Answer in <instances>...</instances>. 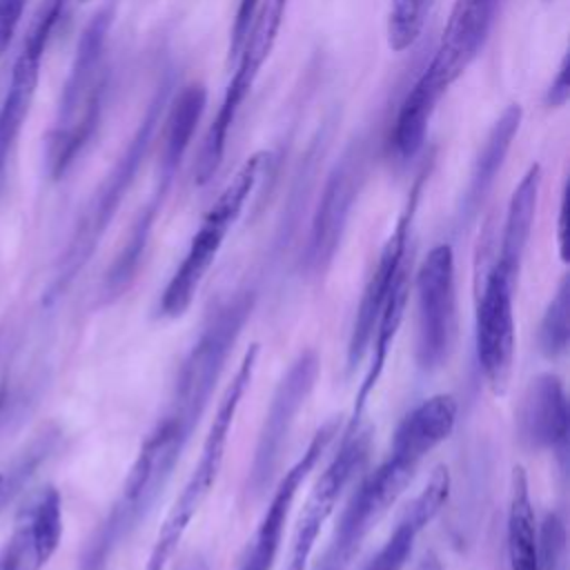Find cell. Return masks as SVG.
<instances>
[{
	"instance_id": "obj_1",
	"label": "cell",
	"mask_w": 570,
	"mask_h": 570,
	"mask_svg": "<svg viewBox=\"0 0 570 570\" xmlns=\"http://www.w3.org/2000/svg\"><path fill=\"white\" fill-rule=\"evenodd\" d=\"M256 292H232L205 316L198 336L183 356L165 410L140 443L136 459L80 557V570H105L118 548L147 519L198 428L225 363L249 321Z\"/></svg>"
},
{
	"instance_id": "obj_2",
	"label": "cell",
	"mask_w": 570,
	"mask_h": 570,
	"mask_svg": "<svg viewBox=\"0 0 570 570\" xmlns=\"http://www.w3.org/2000/svg\"><path fill=\"white\" fill-rule=\"evenodd\" d=\"M456 414L459 405L452 394H434L399 421L385 459L361 481L345 503L330 543L312 570L350 568L363 541L403 494L421 461L452 434Z\"/></svg>"
},
{
	"instance_id": "obj_3",
	"label": "cell",
	"mask_w": 570,
	"mask_h": 570,
	"mask_svg": "<svg viewBox=\"0 0 570 570\" xmlns=\"http://www.w3.org/2000/svg\"><path fill=\"white\" fill-rule=\"evenodd\" d=\"M114 0L102 4L82 29L76 45L73 62L62 85L56 120L47 138V165L53 180L67 174L100 122L107 85L105 51L114 22Z\"/></svg>"
},
{
	"instance_id": "obj_4",
	"label": "cell",
	"mask_w": 570,
	"mask_h": 570,
	"mask_svg": "<svg viewBox=\"0 0 570 570\" xmlns=\"http://www.w3.org/2000/svg\"><path fill=\"white\" fill-rule=\"evenodd\" d=\"M169 89H171L169 82H163L158 87L151 102L147 105L142 120L138 122V129L134 131L131 140L127 142L125 151L120 154V158L116 160L111 171L105 176V180L98 185L91 200L82 209L65 252L60 254V258L56 263V269H53L51 281L45 292V303L58 301L69 289V285L76 281V276L85 269V265L89 263L94 252L98 249L107 227L111 225L116 212L120 209V205H122L129 187L134 185L136 174L149 151L156 127L160 125V111L169 98Z\"/></svg>"
},
{
	"instance_id": "obj_5",
	"label": "cell",
	"mask_w": 570,
	"mask_h": 570,
	"mask_svg": "<svg viewBox=\"0 0 570 570\" xmlns=\"http://www.w3.org/2000/svg\"><path fill=\"white\" fill-rule=\"evenodd\" d=\"M258 354H261V345L252 343L245 350L232 381L223 390V396L216 405V412H214V419L209 423L207 436L203 441L198 461H196L194 470L189 472L183 490L178 492L174 505L169 508L167 517L163 519L142 570H165L169 566V561H171L174 552L178 550L191 519L198 514L200 505L205 503L212 488L216 485V479H218L223 461H225L229 432H232L234 419L238 414L240 401H243L247 387L252 385L256 363H258Z\"/></svg>"
},
{
	"instance_id": "obj_6",
	"label": "cell",
	"mask_w": 570,
	"mask_h": 570,
	"mask_svg": "<svg viewBox=\"0 0 570 570\" xmlns=\"http://www.w3.org/2000/svg\"><path fill=\"white\" fill-rule=\"evenodd\" d=\"M267 158L269 154L265 151L249 156L218 194V198L212 203V207L205 212L196 234L187 245L185 256L180 258L178 267L160 292L156 307L160 318H178L187 312L196 292L200 289V283L214 265L232 225L238 220L249 194L254 191Z\"/></svg>"
},
{
	"instance_id": "obj_7",
	"label": "cell",
	"mask_w": 570,
	"mask_h": 570,
	"mask_svg": "<svg viewBox=\"0 0 570 570\" xmlns=\"http://www.w3.org/2000/svg\"><path fill=\"white\" fill-rule=\"evenodd\" d=\"M289 0H263L256 18L252 22V29L238 51V65L236 71L225 89V96L220 100V107L203 138V145L198 149V158L194 165V180L196 185H205L212 180V176L218 171L225 145H227V134L236 120V114L247 98L263 62L269 58L274 42L278 38V29L283 24V16L287 9Z\"/></svg>"
},
{
	"instance_id": "obj_8",
	"label": "cell",
	"mask_w": 570,
	"mask_h": 570,
	"mask_svg": "<svg viewBox=\"0 0 570 570\" xmlns=\"http://www.w3.org/2000/svg\"><path fill=\"white\" fill-rule=\"evenodd\" d=\"M414 361L421 372H434L448 363L456 336L454 252L450 243H439L428 252L414 276Z\"/></svg>"
},
{
	"instance_id": "obj_9",
	"label": "cell",
	"mask_w": 570,
	"mask_h": 570,
	"mask_svg": "<svg viewBox=\"0 0 570 570\" xmlns=\"http://www.w3.org/2000/svg\"><path fill=\"white\" fill-rule=\"evenodd\" d=\"M367 165L370 151L365 140H354L327 174L303 249V269L307 276L318 278L334 263L354 203L363 189Z\"/></svg>"
},
{
	"instance_id": "obj_10",
	"label": "cell",
	"mask_w": 570,
	"mask_h": 570,
	"mask_svg": "<svg viewBox=\"0 0 570 570\" xmlns=\"http://www.w3.org/2000/svg\"><path fill=\"white\" fill-rule=\"evenodd\" d=\"M321 370V358L316 350L301 352L287 367V372L276 383L269 407L265 412L263 425L258 430L254 459L245 481V497L256 499L269 485L274 472L278 470L283 448L296 423L298 412L307 403Z\"/></svg>"
},
{
	"instance_id": "obj_11",
	"label": "cell",
	"mask_w": 570,
	"mask_h": 570,
	"mask_svg": "<svg viewBox=\"0 0 570 570\" xmlns=\"http://www.w3.org/2000/svg\"><path fill=\"white\" fill-rule=\"evenodd\" d=\"M372 432L370 428H345L343 441L332 461L325 465V470L314 481L303 510L298 514V521L294 525L289 550L283 570H307L309 557L314 552L316 539L336 510L338 499L343 497L350 481L356 476V472L363 468L370 454Z\"/></svg>"
},
{
	"instance_id": "obj_12",
	"label": "cell",
	"mask_w": 570,
	"mask_h": 570,
	"mask_svg": "<svg viewBox=\"0 0 570 570\" xmlns=\"http://www.w3.org/2000/svg\"><path fill=\"white\" fill-rule=\"evenodd\" d=\"M514 285L497 265L485 274L474 314V354L494 394H505L514 363Z\"/></svg>"
},
{
	"instance_id": "obj_13",
	"label": "cell",
	"mask_w": 570,
	"mask_h": 570,
	"mask_svg": "<svg viewBox=\"0 0 570 570\" xmlns=\"http://www.w3.org/2000/svg\"><path fill=\"white\" fill-rule=\"evenodd\" d=\"M338 430H341V421L336 416L325 421L312 434V439L305 445V450L301 452V456L283 472L254 534L247 541V548L240 557L238 570H272L274 568L294 499H296L303 481L309 476V472L316 468V463L327 452L332 441L338 436Z\"/></svg>"
},
{
	"instance_id": "obj_14",
	"label": "cell",
	"mask_w": 570,
	"mask_h": 570,
	"mask_svg": "<svg viewBox=\"0 0 570 570\" xmlns=\"http://www.w3.org/2000/svg\"><path fill=\"white\" fill-rule=\"evenodd\" d=\"M421 183L423 176L416 180L407 207L403 209V214L399 216L392 234L387 236L385 245L379 252V258L363 285L356 312H354V321H352V330H350V341H347V372H354L356 365L367 356V347L372 341V332L374 325L396 285V281L401 278V274L410 267L407 261V240H410V227H412V218H414V209H416V200H419V191H421Z\"/></svg>"
},
{
	"instance_id": "obj_15",
	"label": "cell",
	"mask_w": 570,
	"mask_h": 570,
	"mask_svg": "<svg viewBox=\"0 0 570 570\" xmlns=\"http://www.w3.org/2000/svg\"><path fill=\"white\" fill-rule=\"evenodd\" d=\"M65 0H45L24 36V42L13 60L11 78L0 105V183L22 125L29 116L36 87L40 80V67L49 38L60 20Z\"/></svg>"
},
{
	"instance_id": "obj_16",
	"label": "cell",
	"mask_w": 570,
	"mask_h": 570,
	"mask_svg": "<svg viewBox=\"0 0 570 570\" xmlns=\"http://www.w3.org/2000/svg\"><path fill=\"white\" fill-rule=\"evenodd\" d=\"M568 396L563 381L541 372L528 381L517 405V436L530 450H550L559 456L568 450Z\"/></svg>"
},
{
	"instance_id": "obj_17",
	"label": "cell",
	"mask_w": 570,
	"mask_h": 570,
	"mask_svg": "<svg viewBox=\"0 0 570 570\" xmlns=\"http://www.w3.org/2000/svg\"><path fill=\"white\" fill-rule=\"evenodd\" d=\"M450 497V472L445 465H436L419 494L399 517L394 530L385 543L370 557L361 570H403L419 534L439 514Z\"/></svg>"
},
{
	"instance_id": "obj_18",
	"label": "cell",
	"mask_w": 570,
	"mask_h": 570,
	"mask_svg": "<svg viewBox=\"0 0 570 570\" xmlns=\"http://www.w3.org/2000/svg\"><path fill=\"white\" fill-rule=\"evenodd\" d=\"M62 539V499L53 485L40 488L22 508L7 541L22 570H40L56 554Z\"/></svg>"
},
{
	"instance_id": "obj_19",
	"label": "cell",
	"mask_w": 570,
	"mask_h": 570,
	"mask_svg": "<svg viewBox=\"0 0 570 570\" xmlns=\"http://www.w3.org/2000/svg\"><path fill=\"white\" fill-rule=\"evenodd\" d=\"M497 0H456L443 31L441 45L432 58L448 85H452L483 47Z\"/></svg>"
},
{
	"instance_id": "obj_20",
	"label": "cell",
	"mask_w": 570,
	"mask_h": 570,
	"mask_svg": "<svg viewBox=\"0 0 570 570\" xmlns=\"http://www.w3.org/2000/svg\"><path fill=\"white\" fill-rule=\"evenodd\" d=\"M521 118H523V109L519 102H514V105L505 107V111L499 116V120L492 125L490 134L485 136L483 147L472 165L468 189L461 200V212H459L461 225H468L479 214V209H481L488 191L492 189L494 178L512 147V140L521 125Z\"/></svg>"
},
{
	"instance_id": "obj_21",
	"label": "cell",
	"mask_w": 570,
	"mask_h": 570,
	"mask_svg": "<svg viewBox=\"0 0 570 570\" xmlns=\"http://www.w3.org/2000/svg\"><path fill=\"white\" fill-rule=\"evenodd\" d=\"M407 298H410V267L401 274V278L396 281L376 325H374V332H372V341H370V347H367V354H370V363H367V370L361 379V385L356 390V396H354V407H352V414H350V421H347V430L350 428H358L361 425V416L365 414V407H367V401L374 392V387L379 385L381 376H383V370H385V363H387V354L392 350V343L399 334V327L403 323V316H405V307H407Z\"/></svg>"
},
{
	"instance_id": "obj_22",
	"label": "cell",
	"mask_w": 570,
	"mask_h": 570,
	"mask_svg": "<svg viewBox=\"0 0 570 570\" xmlns=\"http://www.w3.org/2000/svg\"><path fill=\"white\" fill-rule=\"evenodd\" d=\"M448 82L434 62L419 76L412 89L405 94L392 134V145L401 160H410L423 147L425 131L439 98L448 91Z\"/></svg>"
},
{
	"instance_id": "obj_23",
	"label": "cell",
	"mask_w": 570,
	"mask_h": 570,
	"mask_svg": "<svg viewBox=\"0 0 570 570\" xmlns=\"http://www.w3.org/2000/svg\"><path fill=\"white\" fill-rule=\"evenodd\" d=\"M539 189H541V165H530L519 185L514 187L505 220H503V234H501V247L494 265L503 269L510 278L519 281V272L523 265V256L528 249L532 223H534V212H537V200H539Z\"/></svg>"
},
{
	"instance_id": "obj_24",
	"label": "cell",
	"mask_w": 570,
	"mask_h": 570,
	"mask_svg": "<svg viewBox=\"0 0 570 570\" xmlns=\"http://www.w3.org/2000/svg\"><path fill=\"white\" fill-rule=\"evenodd\" d=\"M205 105H207V91L200 82H191L180 89V94L174 100L171 111L167 116V129H165L163 156H160L156 185L167 187V189L171 187L176 169L194 138V131L205 111Z\"/></svg>"
},
{
	"instance_id": "obj_25",
	"label": "cell",
	"mask_w": 570,
	"mask_h": 570,
	"mask_svg": "<svg viewBox=\"0 0 570 570\" xmlns=\"http://www.w3.org/2000/svg\"><path fill=\"white\" fill-rule=\"evenodd\" d=\"M505 537L510 570H539V525L534 519L528 476L521 465L512 470L510 479Z\"/></svg>"
},
{
	"instance_id": "obj_26",
	"label": "cell",
	"mask_w": 570,
	"mask_h": 570,
	"mask_svg": "<svg viewBox=\"0 0 570 570\" xmlns=\"http://www.w3.org/2000/svg\"><path fill=\"white\" fill-rule=\"evenodd\" d=\"M539 350L546 358L566 354L570 343V281L568 274L559 281L554 296L550 298L537 332Z\"/></svg>"
},
{
	"instance_id": "obj_27",
	"label": "cell",
	"mask_w": 570,
	"mask_h": 570,
	"mask_svg": "<svg viewBox=\"0 0 570 570\" xmlns=\"http://www.w3.org/2000/svg\"><path fill=\"white\" fill-rule=\"evenodd\" d=\"M434 0H390L387 11V45L401 53L410 49L423 31Z\"/></svg>"
},
{
	"instance_id": "obj_28",
	"label": "cell",
	"mask_w": 570,
	"mask_h": 570,
	"mask_svg": "<svg viewBox=\"0 0 570 570\" xmlns=\"http://www.w3.org/2000/svg\"><path fill=\"white\" fill-rule=\"evenodd\" d=\"M566 523L557 512H548L539 525V570H566Z\"/></svg>"
},
{
	"instance_id": "obj_29",
	"label": "cell",
	"mask_w": 570,
	"mask_h": 570,
	"mask_svg": "<svg viewBox=\"0 0 570 570\" xmlns=\"http://www.w3.org/2000/svg\"><path fill=\"white\" fill-rule=\"evenodd\" d=\"M258 11V0H238L234 24L229 31V58H236Z\"/></svg>"
},
{
	"instance_id": "obj_30",
	"label": "cell",
	"mask_w": 570,
	"mask_h": 570,
	"mask_svg": "<svg viewBox=\"0 0 570 570\" xmlns=\"http://www.w3.org/2000/svg\"><path fill=\"white\" fill-rule=\"evenodd\" d=\"M24 4L27 0H0V58L4 56L18 31Z\"/></svg>"
},
{
	"instance_id": "obj_31",
	"label": "cell",
	"mask_w": 570,
	"mask_h": 570,
	"mask_svg": "<svg viewBox=\"0 0 570 570\" xmlns=\"http://www.w3.org/2000/svg\"><path fill=\"white\" fill-rule=\"evenodd\" d=\"M570 65H568V56H563V60H561V67H559V71H557V78L552 80V85L548 87V91H546V98H543V102L548 105V107H563L566 102H568V98H570Z\"/></svg>"
},
{
	"instance_id": "obj_32",
	"label": "cell",
	"mask_w": 570,
	"mask_h": 570,
	"mask_svg": "<svg viewBox=\"0 0 570 570\" xmlns=\"http://www.w3.org/2000/svg\"><path fill=\"white\" fill-rule=\"evenodd\" d=\"M412 570H445V568H443L441 559L432 550H428L421 554V559L416 561V566Z\"/></svg>"
},
{
	"instance_id": "obj_33",
	"label": "cell",
	"mask_w": 570,
	"mask_h": 570,
	"mask_svg": "<svg viewBox=\"0 0 570 570\" xmlns=\"http://www.w3.org/2000/svg\"><path fill=\"white\" fill-rule=\"evenodd\" d=\"M0 570H22L20 568V561H18V557H16V550L7 543L4 548H2V552H0Z\"/></svg>"
},
{
	"instance_id": "obj_34",
	"label": "cell",
	"mask_w": 570,
	"mask_h": 570,
	"mask_svg": "<svg viewBox=\"0 0 570 570\" xmlns=\"http://www.w3.org/2000/svg\"><path fill=\"white\" fill-rule=\"evenodd\" d=\"M559 252H561V258L566 261V196L561 198V207H559Z\"/></svg>"
},
{
	"instance_id": "obj_35",
	"label": "cell",
	"mask_w": 570,
	"mask_h": 570,
	"mask_svg": "<svg viewBox=\"0 0 570 570\" xmlns=\"http://www.w3.org/2000/svg\"><path fill=\"white\" fill-rule=\"evenodd\" d=\"M9 488H11L9 479H7V476L0 472V510H2L4 501H7V497H9Z\"/></svg>"
},
{
	"instance_id": "obj_36",
	"label": "cell",
	"mask_w": 570,
	"mask_h": 570,
	"mask_svg": "<svg viewBox=\"0 0 570 570\" xmlns=\"http://www.w3.org/2000/svg\"><path fill=\"white\" fill-rule=\"evenodd\" d=\"M180 570H207V566H205V561H200V559H191V561L183 563Z\"/></svg>"
},
{
	"instance_id": "obj_37",
	"label": "cell",
	"mask_w": 570,
	"mask_h": 570,
	"mask_svg": "<svg viewBox=\"0 0 570 570\" xmlns=\"http://www.w3.org/2000/svg\"><path fill=\"white\" fill-rule=\"evenodd\" d=\"M7 401H9V396H7V390H4V387H0V419H2V410H4Z\"/></svg>"
},
{
	"instance_id": "obj_38",
	"label": "cell",
	"mask_w": 570,
	"mask_h": 570,
	"mask_svg": "<svg viewBox=\"0 0 570 570\" xmlns=\"http://www.w3.org/2000/svg\"><path fill=\"white\" fill-rule=\"evenodd\" d=\"M82 2H87V0H82Z\"/></svg>"
}]
</instances>
